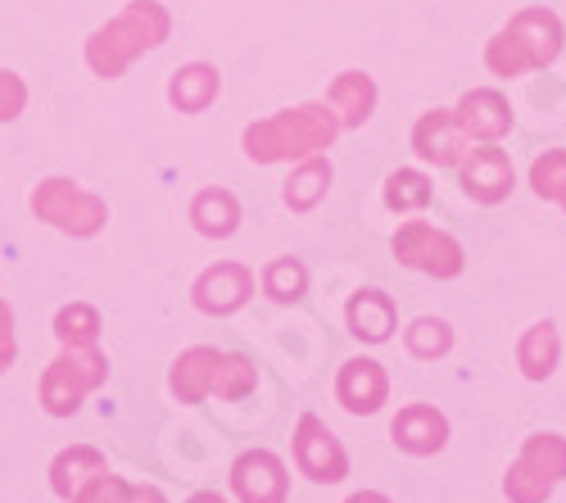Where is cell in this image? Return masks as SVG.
Returning a JSON list of instances; mask_svg holds the SVG:
<instances>
[{
    "label": "cell",
    "mask_w": 566,
    "mask_h": 503,
    "mask_svg": "<svg viewBox=\"0 0 566 503\" xmlns=\"http://www.w3.org/2000/svg\"><path fill=\"white\" fill-rule=\"evenodd\" d=\"M231 485L241 494V503H281L286 499V468H281V459H272L268 449H254V453L235 459Z\"/></svg>",
    "instance_id": "11"
},
{
    "label": "cell",
    "mask_w": 566,
    "mask_h": 503,
    "mask_svg": "<svg viewBox=\"0 0 566 503\" xmlns=\"http://www.w3.org/2000/svg\"><path fill=\"white\" fill-rule=\"evenodd\" d=\"M218 86H222V77H218L213 64H186L168 82V101L181 114H200V109H209L218 101Z\"/></svg>",
    "instance_id": "17"
},
{
    "label": "cell",
    "mask_w": 566,
    "mask_h": 503,
    "mask_svg": "<svg viewBox=\"0 0 566 503\" xmlns=\"http://www.w3.org/2000/svg\"><path fill=\"white\" fill-rule=\"evenodd\" d=\"M168 10L159 0H127V6L86 36V64L96 77H123L140 55L168 41Z\"/></svg>",
    "instance_id": "1"
},
{
    "label": "cell",
    "mask_w": 566,
    "mask_h": 503,
    "mask_svg": "<svg viewBox=\"0 0 566 503\" xmlns=\"http://www.w3.org/2000/svg\"><path fill=\"white\" fill-rule=\"evenodd\" d=\"M557 45H562V28L553 14L544 10H526V14H516L507 32H499L490 41V69L503 73V77H516V73H526L535 64H548L557 55Z\"/></svg>",
    "instance_id": "4"
},
{
    "label": "cell",
    "mask_w": 566,
    "mask_h": 503,
    "mask_svg": "<svg viewBox=\"0 0 566 503\" xmlns=\"http://www.w3.org/2000/svg\"><path fill=\"white\" fill-rule=\"evenodd\" d=\"M14 354H19V345H14V313H10L6 300H0V373L14 363Z\"/></svg>",
    "instance_id": "31"
},
{
    "label": "cell",
    "mask_w": 566,
    "mask_h": 503,
    "mask_svg": "<svg viewBox=\"0 0 566 503\" xmlns=\"http://www.w3.org/2000/svg\"><path fill=\"white\" fill-rule=\"evenodd\" d=\"M557 200H562V205H566V187H562V196H557Z\"/></svg>",
    "instance_id": "35"
},
{
    "label": "cell",
    "mask_w": 566,
    "mask_h": 503,
    "mask_svg": "<svg viewBox=\"0 0 566 503\" xmlns=\"http://www.w3.org/2000/svg\"><path fill=\"white\" fill-rule=\"evenodd\" d=\"M449 323H440V317H421V323H412V332H408V349L417 354V358H436V354H444L449 349Z\"/></svg>",
    "instance_id": "27"
},
{
    "label": "cell",
    "mask_w": 566,
    "mask_h": 503,
    "mask_svg": "<svg viewBox=\"0 0 566 503\" xmlns=\"http://www.w3.org/2000/svg\"><path fill=\"white\" fill-rule=\"evenodd\" d=\"M55 336L64 340V349H96V340H101V313L91 304H64L55 313Z\"/></svg>",
    "instance_id": "23"
},
{
    "label": "cell",
    "mask_w": 566,
    "mask_h": 503,
    "mask_svg": "<svg viewBox=\"0 0 566 503\" xmlns=\"http://www.w3.org/2000/svg\"><path fill=\"white\" fill-rule=\"evenodd\" d=\"M295 463H300V472L308 481H322V485L345 481V472H349V459H345L340 440L326 431L313 413L300 418V427H295Z\"/></svg>",
    "instance_id": "9"
},
{
    "label": "cell",
    "mask_w": 566,
    "mask_h": 503,
    "mask_svg": "<svg viewBox=\"0 0 566 503\" xmlns=\"http://www.w3.org/2000/svg\"><path fill=\"white\" fill-rule=\"evenodd\" d=\"M191 503H227V499H222V494H209V490H205V494H196Z\"/></svg>",
    "instance_id": "34"
},
{
    "label": "cell",
    "mask_w": 566,
    "mask_h": 503,
    "mask_svg": "<svg viewBox=\"0 0 566 503\" xmlns=\"http://www.w3.org/2000/svg\"><path fill=\"white\" fill-rule=\"evenodd\" d=\"M340 114L332 105H300V109H281L272 118H259L245 127V155L254 164H291L322 155L336 142Z\"/></svg>",
    "instance_id": "2"
},
{
    "label": "cell",
    "mask_w": 566,
    "mask_h": 503,
    "mask_svg": "<svg viewBox=\"0 0 566 503\" xmlns=\"http://www.w3.org/2000/svg\"><path fill=\"white\" fill-rule=\"evenodd\" d=\"M127 503H164V494H159V490H155V485H136V490H132V499H127Z\"/></svg>",
    "instance_id": "32"
},
{
    "label": "cell",
    "mask_w": 566,
    "mask_h": 503,
    "mask_svg": "<svg viewBox=\"0 0 566 503\" xmlns=\"http://www.w3.org/2000/svg\"><path fill=\"white\" fill-rule=\"evenodd\" d=\"M96 472H105V459L91 444H73V449H64L60 459H55V468H51V476H55V494H64V499H73L91 476Z\"/></svg>",
    "instance_id": "22"
},
{
    "label": "cell",
    "mask_w": 566,
    "mask_h": 503,
    "mask_svg": "<svg viewBox=\"0 0 566 503\" xmlns=\"http://www.w3.org/2000/svg\"><path fill=\"white\" fill-rule=\"evenodd\" d=\"M191 222H196V232H200V237H231V232H235V222H241V205H235L231 191L209 187V191L196 196V205H191Z\"/></svg>",
    "instance_id": "20"
},
{
    "label": "cell",
    "mask_w": 566,
    "mask_h": 503,
    "mask_svg": "<svg viewBox=\"0 0 566 503\" xmlns=\"http://www.w3.org/2000/svg\"><path fill=\"white\" fill-rule=\"evenodd\" d=\"M531 181H535V191H539V196L557 200V196H562V187H566V150H548V155L535 164Z\"/></svg>",
    "instance_id": "29"
},
{
    "label": "cell",
    "mask_w": 566,
    "mask_h": 503,
    "mask_svg": "<svg viewBox=\"0 0 566 503\" xmlns=\"http://www.w3.org/2000/svg\"><path fill=\"white\" fill-rule=\"evenodd\" d=\"M250 295H254V277H250V268H241V263H213V268L200 272L196 286H191L196 308L209 313V317L235 313Z\"/></svg>",
    "instance_id": "10"
},
{
    "label": "cell",
    "mask_w": 566,
    "mask_h": 503,
    "mask_svg": "<svg viewBox=\"0 0 566 503\" xmlns=\"http://www.w3.org/2000/svg\"><path fill=\"white\" fill-rule=\"evenodd\" d=\"M326 105L340 114L345 127H363L371 118V109H376V82L367 73H358V69L354 73H340L332 82V91H326Z\"/></svg>",
    "instance_id": "18"
},
{
    "label": "cell",
    "mask_w": 566,
    "mask_h": 503,
    "mask_svg": "<svg viewBox=\"0 0 566 503\" xmlns=\"http://www.w3.org/2000/svg\"><path fill=\"white\" fill-rule=\"evenodd\" d=\"M390 436H395V444L408 449V453H436V449H444V440H449V422L436 413L431 404H412V408H403V413L395 418Z\"/></svg>",
    "instance_id": "15"
},
{
    "label": "cell",
    "mask_w": 566,
    "mask_h": 503,
    "mask_svg": "<svg viewBox=\"0 0 566 503\" xmlns=\"http://www.w3.org/2000/svg\"><path fill=\"white\" fill-rule=\"evenodd\" d=\"M109 377V363L96 349H64L41 377V404L51 418H69L82 408V399Z\"/></svg>",
    "instance_id": "6"
},
{
    "label": "cell",
    "mask_w": 566,
    "mask_h": 503,
    "mask_svg": "<svg viewBox=\"0 0 566 503\" xmlns=\"http://www.w3.org/2000/svg\"><path fill=\"white\" fill-rule=\"evenodd\" d=\"M32 213L41 222H51L55 232H64V237H96L101 227L109 222V205L101 196L82 191L77 181H69V177H45L41 187L32 191Z\"/></svg>",
    "instance_id": "5"
},
{
    "label": "cell",
    "mask_w": 566,
    "mask_h": 503,
    "mask_svg": "<svg viewBox=\"0 0 566 503\" xmlns=\"http://www.w3.org/2000/svg\"><path fill=\"white\" fill-rule=\"evenodd\" d=\"M453 118H458L462 136H481V142H494V136H503L512 127V109L499 91H471L453 109Z\"/></svg>",
    "instance_id": "14"
},
{
    "label": "cell",
    "mask_w": 566,
    "mask_h": 503,
    "mask_svg": "<svg viewBox=\"0 0 566 503\" xmlns=\"http://www.w3.org/2000/svg\"><path fill=\"white\" fill-rule=\"evenodd\" d=\"M345 317H349V332H354L358 340H371V345L386 340V336L395 332V304H390L386 291H358V295L349 300Z\"/></svg>",
    "instance_id": "19"
},
{
    "label": "cell",
    "mask_w": 566,
    "mask_h": 503,
    "mask_svg": "<svg viewBox=\"0 0 566 503\" xmlns=\"http://www.w3.org/2000/svg\"><path fill=\"white\" fill-rule=\"evenodd\" d=\"M427 200H431V181L421 177V172H412V168H399V172H390V181H386V205H390L395 213L421 209Z\"/></svg>",
    "instance_id": "26"
},
{
    "label": "cell",
    "mask_w": 566,
    "mask_h": 503,
    "mask_svg": "<svg viewBox=\"0 0 566 503\" xmlns=\"http://www.w3.org/2000/svg\"><path fill=\"white\" fill-rule=\"evenodd\" d=\"M336 395L349 413H376L386 404V373L381 363L371 358H349L340 368V381H336Z\"/></svg>",
    "instance_id": "13"
},
{
    "label": "cell",
    "mask_w": 566,
    "mask_h": 503,
    "mask_svg": "<svg viewBox=\"0 0 566 503\" xmlns=\"http://www.w3.org/2000/svg\"><path fill=\"white\" fill-rule=\"evenodd\" d=\"M462 164V191L481 205H499L507 191H512V164L503 150L485 146V150H467Z\"/></svg>",
    "instance_id": "12"
},
{
    "label": "cell",
    "mask_w": 566,
    "mask_h": 503,
    "mask_svg": "<svg viewBox=\"0 0 566 503\" xmlns=\"http://www.w3.org/2000/svg\"><path fill=\"white\" fill-rule=\"evenodd\" d=\"M168 386H172V395H177L181 404H200L205 395L245 399V395H254L259 373H254V363L241 358V354H222V349L196 345V349H186V354L172 363Z\"/></svg>",
    "instance_id": "3"
},
{
    "label": "cell",
    "mask_w": 566,
    "mask_h": 503,
    "mask_svg": "<svg viewBox=\"0 0 566 503\" xmlns=\"http://www.w3.org/2000/svg\"><path fill=\"white\" fill-rule=\"evenodd\" d=\"M326 187H332V164H326V155H308V159H300V168L286 181V205L304 213L326 196Z\"/></svg>",
    "instance_id": "21"
},
{
    "label": "cell",
    "mask_w": 566,
    "mask_h": 503,
    "mask_svg": "<svg viewBox=\"0 0 566 503\" xmlns=\"http://www.w3.org/2000/svg\"><path fill=\"white\" fill-rule=\"evenodd\" d=\"M553 363H557V332H553V323H539L522 340V368H526V377L539 381L553 373Z\"/></svg>",
    "instance_id": "25"
},
{
    "label": "cell",
    "mask_w": 566,
    "mask_h": 503,
    "mask_svg": "<svg viewBox=\"0 0 566 503\" xmlns=\"http://www.w3.org/2000/svg\"><path fill=\"white\" fill-rule=\"evenodd\" d=\"M23 105H28V86H23V77L10 73V69H0V123H14V118L23 114Z\"/></svg>",
    "instance_id": "30"
},
{
    "label": "cell",
    "mask_w": 566,
    "mask_h": 503,
    "mask_svg": "<svg viewBox=\"0 0 566 503\" xmlns=\"http://www.w3.org/2000/svg\"><path fill=\"white\" fill-rule=\"evenodd\" d=\"M73 499H77V503H127V499H132V485L105 468V472L91 476Z\"/></svg>",
    "instance_id": "28"
},
{
    "label": "cell",
    "mask_w": 566,
    "mask_h": 503,
    "mask_svg": "<svg viewBox=\"0 0 566 503\" xmlns=\"http://www.w3.org/2000/svg\"><path fill=\"white\" fill-rule=\"evenodd\" d=\"M557 476H566V440L562 436H531L522 449V463L507 472L503 485L516 503H539Z\"/></svg>",
    "instance_id": "7"
},
{
    "label": "cell",
    "mask_w": 566,
    "mask_h": 503,
    "mask_svg": "<svg viewBox=\"0 0 566 503\" xmlns=\"http://www.w3.org/2000/svg\"><path fill=\"white\" fill-rule=\"evenodd\" d=\"M349 503H390V499H386V494H371V490H367V494H354Z\"/></svg>",
    "instance_id": "33"
},
{
    "label": "cell",
    "mask_w": 566,
    "mask_h": 503,
    "mask_svg": "<svg viewBox=\"0 0 566 503\" xmlns=\"http://www.w3.org/2000/svg\"><path fill=\"white\" fill-rule=\"evenodd\" d=\"M412 150L431 164H458L462 159V127L449 109H436L427 114L417 127H412Z\"/></svg>",
    "instance_id": "16"
},
{
    "label": "cell",
    "mask_w": 566,
    "mask_h": 503,
    "mask_svg": "<svg viewBox=\"0 0 566 503\" xmlns=\"http://www.w3.org/2000/svg\"><path fill=\"white\" fill-rule=\"evenodd\" d=\"M263 291L276 300V304H291V300H300L304 291H308V268L300 263V259H272L268 268H263Z\"/></svg>",
    "instance_id": "24"
},
{
    "label": "cell",
    "mask_w": 566,
    "mask_h": 503,
    "mask_svg": "<svg viewBox=\"0 0 566 503\" xmlns=\"http://www.w3.org/2000/svg\"><path fill=\"white\" fill-rule=\"evenodd\" d=\"M395 259L403 268L431 272V277H458L462 272V245L444 232H436L431 222H403L395 237Z\"/></svg>",
    "instance_id": "8"
}]
</instances>
